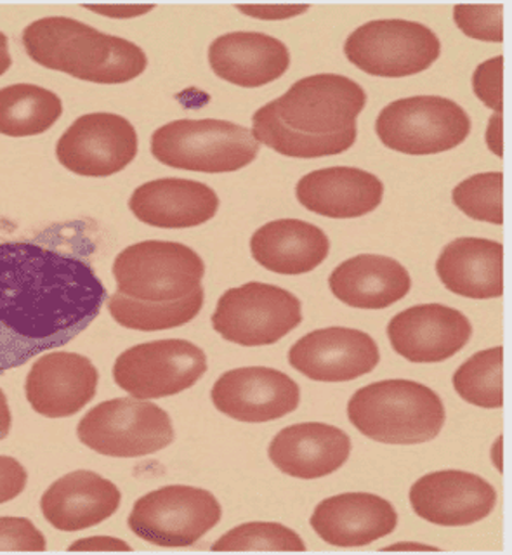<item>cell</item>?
Listing matches in <instances>:
<instances>
[{
	"label": "cell",
	"instance_id": "6da1fadb",
	"mask_svg": "<svg viewBox=\"0 0 512 555\" xmlns=\"http://www.w3.org/2000/svg\"><path fill=\"white\" fill-rule=\"evenodd\" d=\"M106 299L82 256L39 242L0 243V373L72 343Z\"/></svg>",
	"mask_w": 512,
	"mask_h": 555
},
{
	"label": "cell",
	"instance_id": "7a4b0ae2",
	"mask_svg": "<svg viewBox=\"0 0 512 555\" xmlns=\"http://www.w3.org/2000/svg\"><path fill=\"white\" fill-rule=\"evenodd\" d=\"M364 104L367 92L353 78L311 75L254 113L252 135L292 158L338 155L355 144L356 118Z\"/></svg>",
	"mask_w": 512,
	"mask_h": 555
},
{
	"label": "cell",
	"instance_id": "3957f363",
	"mask_svg": "<svg viewBox=\"0 0 512 555\" xmlns=\"http://www.w3.org/2000/svg\"><path fill=\"white\" fill-rule=\"evenodd\" d=\"M35 63L94 83H126L146 69L143 49L72 17H42L23 31Z\"/></svg>",
	"mask_w": 512,
	"mask_h": 555
},
{
	"label": "cell",
	"instance_id": "277c9868",
	"mask_svg": "<svg viewBox=\"0 0 512 555\" xmlns=\"http://www.w3.org/2000/svg\"><path fill=\"white\" fill-rule=\"evenodd\" d=\"M349 422L382 444H422L441 433L445 404L433 389L419 382H373L356 390L347 403Z\"/></svg>",
	"mask_w": 512,
	"mask_h": 555
},
{
	"label": "cell",
	"instance_id": "5b68a950",
	"mask_svg": "<svg viewBox=\"0 0 512 555\" xmlns=\"http://www.w3.org/2000/svg\"><path fill=\"white\" fill-rule=\"evenodd\" d=\"M259 147L251 129L216 118L170 121L152 135L156 160L193 172H236L256 160Z\"/></svg>",
	"mask_w": 512,
	"mask_h": 555
},
{
	"label": "cell",
	"instance_id": "8992f818",
	"mask_svg": "<svg viewBox=\"0 0 512 555\" xmlns=\"http://www.w3.org/2000/svg\"><path fill=\"white\" fill-rule=\"evenodd\" d=\"M205 264L182 243L148 240L130 245L113 262L118 294L144 302H174L199 291Z\"/></svg>",
	"mask_w": 512,
	"mask_h": 555
},
{
	"label": "cell",
	"instance_id": "52a82bcc",
	"mask_svg": "<svg viewBox=\"0 0 512 555\" xmlns=\"http://www.w3.org/2000/svg\"><path fill=\"white\" fill-rule=\"evenodd\" d=\"M77 436L87 448L112 459L152 455L172 444L169 413L146 399L104 401L78 422Z\"/></svg>",
	"mask_w": 512,
	"mask_h": 555
},
{
	"label": "cell",
	"instance_id": "ba28073f",
	"mask_svg": "<svg viewBox=\"0 0 512 555\" xmlns=\"http://www.w3.org/2000/svg\"><path fill=\"white\" fill-rule=\"evenodd\" d=\"M384 146L405 155H436L459 146L471 132V118L456 101L413 95L387 104L375 121Z\"/></svg>",
	"mask_w": 512,
	"mask_h": 555
},
{
	"label": "cell",
	"instance_id": "9c48e42d",
	"mask_svg": "<svg viewBox=\"0 0 512 555\" xmlns=\"http://www.w3.org/2000/svg\"><path fill=\"white\" fill-rule=\"evenodd\" d=\"M303 321V306L292 292L251 282L230 288L217 300L213 326L228 343L271 346Z\"/></svg>",
	"mask_w": 512,
	"mask_h": 555
},
{
	"label": "cell",
	"instance_id": "30bf717a",
	"mask_svg": "<svg viewBox=\"0 0 512 555\" xmlns=\"http://www.w3.org/2000/svg\"><path fill=\"white\" fill-rule=\"evenodd\" d=\"M441 42L430 26L408 20H375L356 28L344 54L373 77L401 78L421 74L438 60Z\"/></svg>",
	"mask_w": 512,
	"mask_h": 555
},
{
	"label": "cell",
	"instance_id": "8fae6325",
	"mask_svg": "<svg viewBox=\"0 0 512 555\" xmlns=\"http://www.w3.org/2000/svg\"><path fill=\"white\" fill-rule=\"evenodd\" d=\"M221 517V505L210 491L172 485L141 496L127 522L144 542L179 548L195 545Z\"/></svg>",
	"mask_w": 512,
	"mask_h": 555
},
{
	"label": "cell",
	"instance_id": "7c38bea8",
	"mask_svg": "<svg viewBox=\"0 0 512 555\" xmlns=\"http://www.w3.org/2000/svg\"><path fill=\"white\" fill-rule=\"evenodd\" d=\"M205 372L207 356L199 346L167 338L121 352L113 366V378L132 398L158 399L190 389Z\"/></svg>",
	"mask_w": 512,
	"mask_h": 555
},
{
	"label": "cell",
	"instance_id": "4fadbf2b",
	"mask_svg": "<svg viewBox=\"0 0 512 555\" xmlns=\"http://www.w3.org/2000/svg\"><path fill=\"white\" fill-rule=\"evenodd\" d=\"M138 155V134L115 113H89L66 129L56 146L60 164L86 178H108Z\"/></svg>",
	"mask_w": 512,
	"mask_h": 555
},
{
	"label": "cell",
	"instance_id": "5bb4252c",
	"mask_svg": "<svg viewBox=\"0 0 512 555\" xmlns=\"http://www.w3.org/2000/svg\"><path fill=\"white\" fill-rule=\"evenodd\" d=\"M210 396L222 415L247 424H265L295 412L300 389L297 382L278 370L243 366L222 373Z\"/></svg>",
	"mask_w": 512,
	"mask_h": 555
},
{
	"label": "cell",
	"instance_id": "9a60e30c",
	"mask_svg": "<svg viewBox=\"0 0 512 555\" xmlns=\"http://www.w3.org/2000/svg\"><path fill=\"white\" fill-rule=\"evenodd\" d=\"M381 361L377 344L361 330L332 326L299 338L289 351L292 369L317 382H349Z\"/></svg>",
	"mask_w": 512,
	"mask_h": 555
},
{
	"label": "cell",
	"instance_id": "2e32d148",
	"mask_svg": "<svg viewBox=\"0 0 512 555\" xmlns=\"http://www.w3.org/2000/svg\"><path fill=\"white\" fill-rule=\"evenodd\" d=\"M495 503L494 486L464 470L425 474L410 488V505L417 516L445 528L479 522L490 516Z\"/></svg>",
	"mask_w": 512,
	"mask_h": 555
},
{
	"label": "cell",
	"instance_id": "e0dca14e",
	"mask_svg": "<svg viewBox=\"0 0 512 555\" xmlns=\"http://www.w3.org/2000/svg\"><path fill=\"white\" fill-rule=\"evenodd\" d=\"M465 314L443 304H422L398 312L387 325L391 346L412 363H441L471 340Z\"/></svg>",
	"mask_w": 512,
	"mask_h": 555
},
{
	"label": "cell",
	"instance_id": "ac0fdd59",
	"mask_svg": "<svg viewBox=\"0 0 512 555\" xmlns=\"http://www.w3.org/2000/svg\"><path fill=\"white\" fill-rule=\"evenodd\" d=\"M100 373L92 361L77 352H49L35 361L25 392L35 412L48 418H66L91 403Z\"/></svg>",
	"mask_w": 512,
	"mask_h": 555
},
{
	"label": "cell",
	"instance_id": "d6986e66",
	"mask_svg": "<svg viewBox=\"0 0 512 555\" xmlns=\"http://www.w3.org/2000/svg\"><path fill=\"white\" fill-rule=\"evenodd\" d=\"M315 533L334 546H364L395 531L398 514L389 500L372 493H343L318 503Z\"/></svg>",
	"mask_w": 512,
	"mask_h": 555
},
{
	"label": "cell",
	"instance_id": "ffe728a7",
	"mask_svg": "<svg viewBox=\"0 0 512 555\" xmlns=\"http://www.w3.org/2000/svg\"><path fill=\"white\" fill-rule=\"evenodd\" d=\"M351 455V439L334 425L320 422L289 425L269 442L274 467L297 479H320L337 473Z\"/></svg>",
	"mask_w": 512,
	"mask_h": 555
},
{
	"label": "cell",
	"instance_id": "44dd1931",
	"mask_svg": "<svg viewBox=\"0 0 512 555\" xmlns=\"http://www.w3.org/2000/svg\"><path fill=\"white\" fill-rule=\"evenodd\" d=\"M303 207L330 219H355L382 204L384 184L367 170L329 167L306 173L295 188Z\"/></svg>",
	"mask_w": 512,
	"mask_h": 555
},
{
	"label": "cell",
	"instance_id": "7402d4cb",
	"mask_svg": "<svg viewBox=\"0 0 512 555\" xmlns=\"http://www.w3.org/2000/svg\"><path fill=\"white\" fill-rule=\"evenodd\" d=\"M214 74L239 87H263L285 75L291 52L282 40L259 31H231L208 48Z\"/></svg>",
	"mask_w": 512,
	"mask_h": 555
},
{
	"label": "cell",
	"instance_id": "603a6c76",
	"mask_svg": "<svg viewBox=\"0 0 512 555\" xmlns=\"http://www.w3.org/2000/svg\"><path fill=\"white\" fill-rule=\"evenodd\" d=\"M129 208L144 224L182 230L210 221L219 208V196L204 182L156 179L136 188Z\"/></svg>",
	"mask_w": 512,
	"mask_h": 555
},
{
	"label": "cell",
	"instance_id": "cb8c5ba5",
	"mask_svg": "<svg viewBox=\"0 0 512 555\" xmlns=\"http://www.w3.org/2000/svg\"><path fill=\"white\" fill-rule=\"evenodd\" d=\"M120 500V490L108 479L91 470H75L49 486L40 508L49 525L72 533L110 519Z\"/></svg>",
	"mask_w": 512,
	"mask_h": 555
},
{
	"label": "cell",
	"instance_id": "d4e9b609",
	"mask_svg": "<svg viewBox=\"0 0 512 555\" xmlns=\"http://www.w3.org/2000/svg\"><path fill=\"white\" fill-rule=\"evenodd\" d=\"M332 294L349 308L386 309L410 292L412 278L398 260L375 254H361L332 271Z\"/></svg>",
	"mask_w": 512,
	"mask_h": 555
},
{
	"label": "cell",
	"instance_id": "484cf974",
	"mask_svg": "<svg viewBox=\"0 0 512 555\" xmlns=\"http://www.w3.org/2000/svg\"><path fill=\"white\" fill-rule=\"evenodd\" d=\"M443 285L468 299H499L503 295V247L494 240L464 236L448 243L436 260Z\"/></svg>",
	"mask_w": 512,
	"mask_h": 555
},
{
	"label": "cell",
	"instance_id": "4316f807",
	"mask_svg": "<svg viewBox=\"0 0 512 555\" xmlns=\"http://www.w3.org/2000/svg\"><path fill=\"white\" fill-rule=\"evenodd\" d=\"M257 264L278 274H306L329 257L330 240L318 225L300 219H278L260 225L251 238Z\"/></svg>",
	"mask_w": 512,
	"mask_h": 555
},
{
	"label": "cell",
	"instance_id": "83f0119b",
	"mask_svg": "<svg viewBox=\"0 0 512 555\" xmlns=\"http://www.w3.org/2000/svg\"><path fill=\"white\" fill-rule=\"evenodd\" d=\"M63 113V103L52 91L31 83L0 89V134L11 138L42 134Z\"/></svg>",
	"mask_w": 512,
	"mask_h": 555
},
{
	"label": "cell",
	"instance_id": "f1b7e54d",
	"mask_svg": "<svg viewBox=\"0 0 512 555\" xmlns=\"http://www.w3.org/2000/svg\"><path fill=\"white\" fill-rule=\"evenodd\" d=\"M205 292L199 291L184 299L174 302H144L130 299L126 295L115 294L108 302V311L118 325L139 332H158V330L178 328L199 317L204 308Z\"/></svg>",
	"mask_w": 512,
	"mask_h": 555
},
{
	"label": "cell",
	"instance_id": "f546056e",
	"mask_svg": "<svg viewBox=\"0 0 512 555\" xmlns=\"http://www.w3.org/2000/svg\"><path fill=\"white\" fill-rule=\"evenodd\" d=\"M503 349L491 347L476 352L453 373L457 395L479 408L503 406Z\"/></svg>",
	"mask_w": 512,
	"mask_h": 555
},
{
	"label": "cell",
	"instance_id": "4dcf8cb0",
	"mask_svg": "<svg viewBox=\"0 0 512 555\" xmlns=\"http://www.w3.org/2000/svg\"><path fill=\"white\" fill-rule=\"evenodd\" d=\"M214 552H304L303 538L278 522H247L222 534Z\"/></svg>",
	"mask_w": 512,
	"mask_h": 555
},
{
	"label": "cell",
	"instance_id": "1f68e13d",
	"mask_svg": "<svg viewBox=\"0 0 512 555\" xmlns=\"http://www.w3.org/2000/svg\"><path fill=\"white\" fill-rule=\"evenodd\" d=\"M502 172H483L460 182L451 193L457 208L474 221L503 224Z\"/></svg>",
	"mask_w": 512,
	"mask_h": 555
},
{
	"label": "cell",
	"instance_id": "d6a6232c",
	"mask_svg": "<svg viewBox=\"0 0 512 555\" xmlns=\"http://www.w3.org/2000/svg\"><path fill=\"white\" fill-rule=\"evenodd\" d=\"M502 5H456L453 20L468 37L485 42H502Z\"/></svg>",
	"mask_w": 512,
	"mask_h": 555
},
{
	"label": "cell",
	"instance_id": "836d02e7",
	"mask_svg": "<svg viewBox=\"0 0 512 555\" xmlns=\"http://www.w3.org/2000/svg\"><path fill=\"white\" fill-rule=\"evenodd\" d=\"M46 538L25 517H0V552H42Z\"/></svg>",
	"mask_w": 512,
	"mask_h": 555
},
{
	"label": "cell",
	"instance_id": "e575fe53",
	"mask_svg": "<svg viewBox=\"0 0 512 555\" xmlns=\"http://www.w3.org/2000/svg\"><path fill=\"white\" fill-rule=\"evenodd\" d=\"M503 57L485 61L474 72L473 87L477 98L495 113H502Z\"/></svg>",
	"mask_w": 512,
	"mask_h": 555
},
{
	"label": "cell",
	"instance_id": "d590c367",
	"mask_svg": "<svg viewBox=\"0 0 512 555\" xmlns=\"http://www.w3.org/2000/svg\"><path fill=\"white\" fill-rule=\"evenodd\" d=\"M26 474L16 459L0 455V503L11 502L25 490Z\"/></svg>",
	"mask_w": 512,
	"mask_h": 555
},
{
	"label": "cell",
	"instance_id": "8d00e7d4",
	"mask_svg": "<svg viewBox=\"0 0 512 555\" xmlns=\"http://www.w3.org/2000/svg\"><path fill=\"white\" fill-rule=\"evenodd\" d=\"M236 9L257 20H286L306 13L309 5H239Z\"/></svg>",
	"mask_w": 512,
	"mask_h": 555
},
{
	"label": "cell",
	"instance_id": "74e56055",
	"mask_svg": "<svg viewBox=\"0 0 512 555\" xmlns=\"http://www.w3.org/2000/svg\"><path fill=\"white\" fill-rule=\"evenodd\" d=\"M69 551H87V552H129L132 551L126 542H121L118 538L112 537H91L78 540L74 545L69 546Z\"/></svg>",
	"mask_w": 512,
	"mask_h": 555
},
{
	"label": "cell",
	"instance_id": "f35d334b",
	"mask_svg": "<svg viewBox=\"0 0 512 555\" xmlns=\"http://www.w3.org/2000/svg\"><path fill=\"white\" fill-rule=\"evenodd\" d=\"M92 11H98V13H104V16H113V17H135L141 16L143 13H148V11H152V5H143V8H139V5H91Z\"/></svg>",
	"mask_w": 512,
	"mask_h": 555
},
{
	"label": "cell",
	"instance_id": "ab89813d",
	"mask_svg": "<svg viewBox=\"0 0 512 555\" xmlns=\"http://www.w3.org/2000/svg\"><path fill=\"white\" fill-rule=\"evenodd\" d=\"M486 143L497 156H502V113H495L490 129L486 132Z\"/></svg>",
	"mask_w": 512,
	"mask_h": 555
},
{
	"label": "cell",
	"instance_id": "60d3db41",
	"mask_svg": "<svg viewBox=\"0 0 512 555\" xmlns=\"http://www.w3.org/2000/svg\"><path fill=\"white\" fill-rule=\"evenodd\" d=\"M11 410H9L8 398L0 389V439L8 438L9 430H11Z\"/></svg>",
	"mask_w": 512,
	"mask_h": 555
},
{
	"label": "cell",
	"instance_id": "b9f144b4",
	"mask_svg": "<svg viewBox=\"0 0 512 555\" xmlns=\"http://www.w3.org/2000/svg\"><path fill=\"white\" fill-rule=\"evenodd\" d=\"M13 65L11 54H9V40L2 31H0V75H4Z\"/></svg>",
	"mask_w": 512,
	"mask_h": 555
},
{
	"label": "cell",
	"instance_id": "7bdbcfd3",
	"mask_svg": "<svg viewBox=\"0 0 512 555\" xmlns=\"http://www.w3.org/2000/svg\"><path fill=\"white\" fill-rule=\"evenodd\" d=\"M391 551H395V548H415V551H430V546H421V545H396V546H389Z\"/></svg>",
	"mask_w": 512,
	"mask_h": 555
}]
</instances>
